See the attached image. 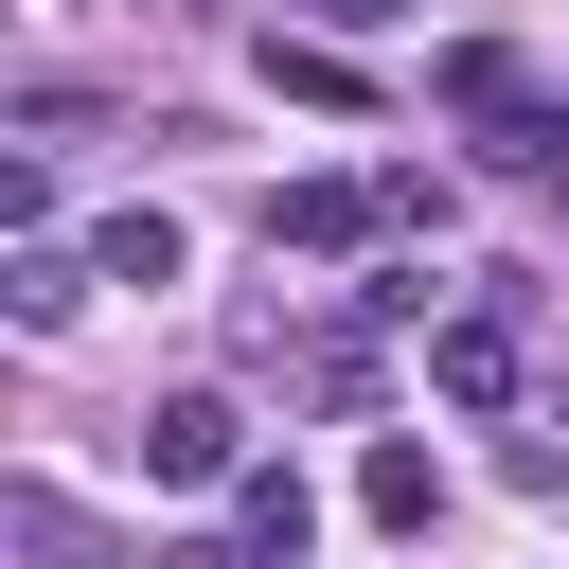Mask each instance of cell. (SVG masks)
Here are the masks:
<instances>
[{
    "label": "cell",
    "mask_w": 569,
    "mask_h": 569,
    "mask_svg": "<svg viewBox=\"0 0 569 569\" xmlns=\"http://www.w3.org/2000/svg\"><path fill=\"white\" fill-rule=\"evenodd\" d=\"M427 107H445L498 178H569V89H551L516 36H445V53H427Z\"/></svg>",
    "instance_id": "obj_1"
},
{
    "label": "cell",
    "mask_w": 569,
    "mask_h": 569,
    "mask_svg": "<svg viewBox=\"0 0 569 569\" xmlns=\"http://www.w3.org/2000/svg\"><path fill=\"white\" fill-rule=\"evenodd\" d=\"M142 480H160V498H231V480H249V409H231V391H160V409H142Z\"/></svg>",
    "instance_id": "obj_2"
},
{
    "label": "cell",
    "mask_w": 569,
    "mask_h": 569,
    "mask_svg": "<svg viewBox=\"0 0 569 569\" xmlns=\"http://www.w3.org/2000/svg\"><path fill=\"white\" fill-rule=\"evenodd\" d=\"M427 391L445 409H516V284H480V302L427 320Z\"/></svg>",
    "instance_id": "obj_3"
},
{
    "label": "cell",
    "mask_w": 569,
    "mask_h": 569,
    "mask_svg": "<svg viewBox=\"0 0 569 569\" xmlns=\"http://www.w3.org/2000/svg\"><path fill=\"white\" fill-rule=\"evenodd\" d=\"M373 231H391L373 178H284V196H267V249H302V267H356Z\"/></svg>",
    "instance_id": "obj_4"
},
{
    "label": "cell",
    "mask_w": 569,
    "mask_h": 569,
    "mask_svg": "<svg viewBox=\"0 0 569 569\" xmlns=\"http://www.w3.org/2000/svg\"><path fill=\"white\" fill-rule=\"evenodd\" d=\"M231 533H249V569H302V551H320V480H302V462H249V480H231Z\"/></svg>",
    "instance_id": "obj_5"
},
{
    "label": "cell",
    "mask_w": 569,
    "mask_h": 569,
    "mask_svg": "<svg viewBox=\"0 0 569 569\" xmlns=\"http://www.w3.org/2000/svg\"><path fill=\"white\" fill-rule=\"evenodd\" d=\"M249 71H267V89H284V107H373V71H356V53H338V36H284V18H267V36H249Z\"/></svg>",
    "instance_id": "obj_6"
},
{
    "label": "cell",
    "mask_w": 569,
    "mask_h": 569,
    "mask_svg": "<svg viewBox=\"0 0 569 569\" xmlns=\"http://www.w3.org/2000/svg\"><path fill=\"white\" fill-rule=\"evenodd\" d=\"M107 267L89 249H53V231H18V267H0V302H18V338H71V302H89Z\"/></svg>",
    "instance_id": "obj_7"
},
{
    "label": "cell",
    "mask_w": 569,
    "mask_h": 569,
    "mask_svg": "<svg viewBox=\"0 0 569 569\" xmlns=\"http://www.w3.org/2000/svg\"><path fill=\"white\" fill-rule=\"evenodd\" d=\"M356 516H373V533H445V462H427V445L391 427V445L356 462Z\"/></svg>",
    "instance_id": "obj_8"
},
{
    "label": "cell",
    "mask_w": 569,
    "mask_h": 569,
    "mask_svg": "<svg viewBox=\"0 0 569 569\" xmlns=\"http://www.w3.org/2000/svg\"><path fill=\"white\" fill-rule=\"evenodd\" d=\"M89 267H107V284H178V213H142V196H124V213L89 231Z\"/></svg>",
    "instance_id": "obj_9"
},
{
    "label": "cell",
    "mask_w": 569,
    "mask_h": 569,
    "mask_svg": "<svg viewBox=\"0 0 569 569\" xmlns=\"http://www.w3.org/2000/svg\"><path fill=\"white\" fill-rule=\"evenodd\" d=\"M302 391H320V409H373L391 373H373V338H302Z\"/></svg>",
    "instance_id": "obj_10"
},
{
    "label": "cell",
    "mask_w": 569,
    "mask_h": 569,
    "mask_svg": "<svg viewBox=\"0 0 569 569\" xmlns=\"http://www.w3.org/2000/svg\"><path fill=\"white\" fill-rule=\"evenodd\" d=\"M160 569H249V533H178V551H160Z\"/></svg>",
    "instance_id": "obj_11"
},
{
    "label": "cell",
    "mask_w": 569,
    "mask_h": 569,
    "mask_svg": "<svg viewBox=\"0 0 569 569\" xmlns=\"http://www.w3.org/2000/svg\"><path fill=\"white\" fill-rule=\"evenodd\" d=\"M391 18H409V0H320V36H391Z\"/></svg>",
    "instance_id": "obj_12"
}]
</instances>
